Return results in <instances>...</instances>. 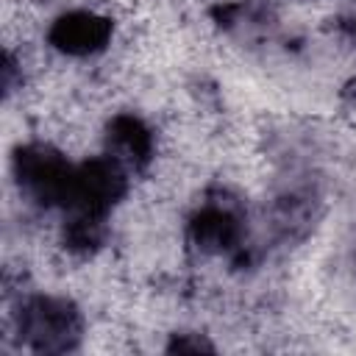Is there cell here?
Listing matches in <instances>:
<instances>
[{
  "label": "cell",
  "instance_id": "obj_1",
  "mask_svg": "<svg viewBox=\"0 0 356 356\" xmlns=\"http://www.w3.org/2000/svg\"><path fill=\"white\" fill-rule=\"evenodd\" d=\"M19 334L31 350L64 353L72 350L81 337V317L70 300L36 295L19 309Z\"/></svg>",
  "mask_w": 356,
  "mask_h": 356
},
{
  "label": "cell",
  "instance_id": "obj_5",
  "mask_svg": "<svg viewBox=\"0 0 356 356\" xmlns=\"http://www.w3.org/2000/svg\"><path fill=\"white\" fill-rule=\"evenodd\" d=\"M242 236L239 217L225 206H206L189 222V239L203 253L231 250Z\"/></svg>",
  "mask_w": 356,
  "mask_h": 356
},
{
  "label": "cell",
  "instance_id": "obj_2",
  "mask_svg": "<svg viewBox=\"0 0 356 356\" xmlns=\"http://www.w3.org/2000/svg\"><path fill=\"white\" fill-rule=\"evenodd\" d=\"M19 186L44 206H64L70 200L75 167L47 145H25L14 156Z\"/></svg>",
  "mask_w": 356,
  "mask_h": 356
},
{
  "label": "cell",
  "instance_id": "obj_4",
  "mask_svg": "<svg viewBox=\"0 0 356 356\" xmlns=\"http://www.w3.org/2000/svg\"><path fill=\"white\" fill-rule=\"evenodd\" d=\"M111 33H114V25L108 17L97 11L75 8L53 19L47 31V42L64 56L83 58V56H95L106 50V44L111 42Z\"/></svg>",
  "mask_w": 356,
  "mask_h": 356
},
{
  "label": "cell",
  "instance_id": "obj_6",
  "mask_svg": "<svg viewBox=\"0 0 356 356\" xmlns=\"http://www.w3.org/2000/svg\"><path fill=\"white\" fill-rule=\"evenodd\" d=\"M108 142L122 153L117 161H131V164H147L153 156V131L134 114H117L108 122Z\"/></svg>",
  "mask_w": 356,
  "mask_h": 356
},
{
  "label": "cell",
  "instance_id": "obj_3",
  "mask_svg": "<svg viewBox=\"0 0 356 356\" xmlns=\"http://www.w3.org/2000/svg\"><path fill=\"white\" fill-rule=\"evenodd\" d=\"M122 195H125L122 161H117L111 156H97V159H89L75 167L67 209H72L75 214L106 217V211Z\"/></svg>",
  "mask_w": 356,
  "mask_h": 356
}]
</instances>
